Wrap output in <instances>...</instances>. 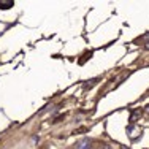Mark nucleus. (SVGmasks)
<instances>
[{
  "instance_id": "obj_4",
  "label": "nucleus",
  "mask_w": 149,
  "mask_h": 149,
  "mask_svg": "<svg viewBox=\"0 0 149 149\" xmlns=\"http://www.w3.org/2000/svg\"><path fill=\"white\" fill-rule=\"evenodd\" d=\"M148 113H149V106H148Z\"/></svg>"
},
{
  "instance_id": "obj_3",
  "label": "nucleus",
  "mask_w": 149,
  "mask_h": 149,
  "mask_svg": "<svg viewBox=\"0 0 149 149\" xmlns=\"http://www.w3.org/2000/svg\"><path fill=\"white\" fill-rule=\"evenodd\" d=\"M144 40H146L148 43H149V33H148V35H144Z\"/></svg>"
},
{
  "instance_id": "obj_2",
  "label": "nucleus",
  "mask_w": 149,
  "mask_h": 149,
  "mask_svg": "<svg viewBox=\"0 0 149 149\" xmlns=\"http://www.w3.org/2000/svg\"><path fill=\"white\" fill-rule=\"evenodd\" d=\"M15 5V2H11V0H0V8L2 10H8V8H11V6Z\"/></svg>"
},
{
  "instance_id": "obj_1",
  "label": "nucleus",
  "mask_w": 149,
  "mask_h": 149,
  "mask_svg": "<svg viewBox=\"0 0 149 149\" xmlns=\"http://www.w3.org/2000/svg\"><path fill=\"white\" fill-rule=\"evenodd\" d=\"M76 149H92V141L89 138H84V140H81L76 144Z\"/></svg>"
}]
</instances>
